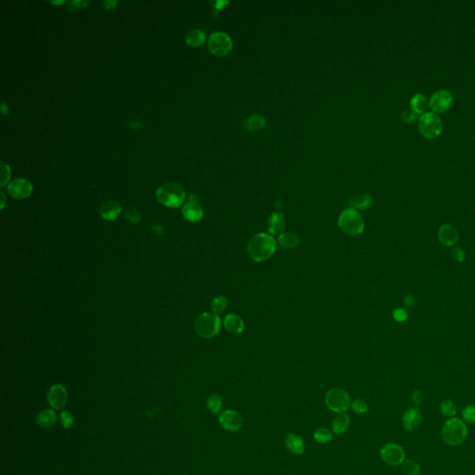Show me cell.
<instances>
[{
  "instance_id": "cell-1",
  "label": "cell",
  "mask_w": 475,
  "mask_h": 475,
  "mask_svg": "<svg viewBox=\"0 0 475 475\" xmlns=\"http://www.w3.org/2000/svg\"><path fill=\"white\" fill-rule=\"evenodd\" d=\"M277 250V242L271 235L259 233L249 241L247 251L255 262H263L270 258Z\"/></svg>"
},
{
  "instance_id": "cell-2",
  "label": "cell",
  "mask_w": 475,
  "mask_h": 475,
  "mask_svg": "<svg viewBox=\"0 0 475 475\" xmlns=\"http://www.w3.org/2000/svg\"><path fill=\"white\" fill-rule=\"evenodd\" d=\"M155 194L158 202L170 208L179 207L186 198V192L184 188L180 184L176 182L166 183L162 185L156 191Z\"/></svg>"
},
{
  "instance_id": "cell-3",
  "label": "cell",
  "mask_w": 475,
  "mask_h": 475,
  "mask_svg": "<svg viewBox=\"0 0 475 475\" xmlns=\"http://www.w3.org/2000/svg\"><path fill=\"white\" fill-rule=\"evenodd\" d=\"M468 429L463 421L458 418H451L442 429V437L445 444L452 446L461 445L467 438Z\"/></svg>"
},
{
  "instance_id": "cell-4",
  "label": "cell",
  "mask_w": 475,
  "mask_h": 475,
  "mask_svg": "<svg viewBox=\"0 0 475 475\" xmlns=\"http://www.w3.org/2000/svg\"><path fill=\"white\" fill-rule=\"evenodd\" d=\"M221 328L220 317L214 313L205 312L197 317L194 323L196 334L204 339H210L219 333Z\"/></svg>"
},
{
  "instance_id": "cell-5",
  "label": "cell",
  "mask_w": 475,
  "mask_h": 475,
  "mask_svg": "<svg viewBox=\"0 0 475 475\" xmlns=\"http://www.w3.org/2000/svg\"><path fill=\"white\" fill-rule=\"evenodd\" d=\"M338 225L348 236H357L364 231V221L361 214L353 208L345 209L338 219Z\"/></svg>"
},
{
  "instance_id": "cell-6",
  "label": "cell",
  "mask_w": 475,
  "mask_h": 475,
  "mask_svg": "<svg viewBox=\"0 0 475 475\" xmlns=\"http://www.w3.org/2000/svg\"><path fill=\"white\" fill-rule=\"evenodd\" d=\"M443 130V122L434 111H426L419 119V131L426 139H435Z\"/></svg>"
},
{
  "instance_id": "cell-7",
  "label": "cell",
  "mask_w": 475,
  "mask_h": 475,
  "mask_svg": "<svg viewBox=\"0 0 475 475\" xmlns=\"http://www.w3.org/2000/svg\"><path fill=\"white\" fill-rule=\"evenodd\" d=\"M328 408L335 413H344L351 406V398L347 392L341 388L330 390L325 397Z\"/></svg>"
},
{
  "instance_id": "cell-8",
  "label": "cell",
  "mask_w": 475,
  "mask_h": 475,
  "mask_svg": "<svg viewBox=\"0 0 475 475\" xmlns=\"http://www.w3.org/2000/svg\"><path fill=\"white\" fill-rule=\"evenodd\" d=\"M233 48L231 37L224 32H214L209 37L208 49L213 55L222 57L228 55Z\"/></svg>"
},
{
  "instance_id": "cell-9",
  "label": "cell",
  "mask_w": 475,
  "mask_h": 475,
  "mask_svg": "<svg viewBox=\"0 0 475 475\" xmlns=\"http://www.w3.org/2000/svg\"><path fill=\"white\" fill-rule=\"evenodd\" d=\"M381 457L388 465H400L404 462L405 453L402 446L394 443H389L382 447Z\"/></svg>"
},
{
  "instance_id": "cell-10",
  "label": "cell",
  "mask_w": 475,
  "mask_h": 475,
  "mask_svg": "<svg viewBox=\"0 0 475 475\" xmlns=\"http://www.w3.org/2000/svg\"><path fill=\"white\" fill-rule=\"evenodd\" d=\"M453 102V97L448 90L442 89L435 92L429 101V107L435 113H441L447 111Z\"/></svg>"
},
{
  "instance_id": "cell-11",
  "label": "cell",
  "mask_w": 475,
  "mask_h": 475,
  "mask_svg": "<svg viewBox=\"0 0 475 475\" xmlns=\"http://www.w3.org/2000/svg\"><path fill=\"white\" fill-rule=\"evenodd\" d=\"M218 422L224 430L232 433L239 431L243 424V417L239 412L232 409H228L222 412L219 416Z\"/></svg>"
},
{
  "instance_id": "cell-12",
  "label": "cell",
  "mask_w": 475,
  "mask_h": 475,
  "mask_svg": "<svg viewBox=\"0 0 475 475\" xmlns=\"http://www.w3.org/2000/svg\"><path fill=\"white\" fill-rule=\"evenodd\" d=\"M33 192L32 183L25 178H17L8 186V193L15 200H22L29 197Z\"/></svg>"
},
{
  "instance_id": "cell-13",
  "label": "cell",
  "mask_w": 475,
  "mask_h": 475,
  "mask_svg": "<svg viewBox=\"0 0 475 475\" xmlns=\"http://www.w3.org/2000/svg\"><path fill=\"white\" fill-rule=\"evenodd\" d=\"M68 400L66 389L61 384H54L48 392V401L54 409H61Z\"/></svg>"
},
{
  "instance_id": "cell-14",
  "label": "cell",
  "mask_w": 475,
  "mask_h": 475,
  "mask_svg": "<svg viewBox=\"0 0 475 475\" xmlns=\"http://www.w3.org/2000/svg\"><path fill=\"white\" fill-rule=\"evenodd\" d=\"M183 216L190 222H198L203 217V209L200 202H187L182 208Z\"/></svg>"
},
{
  "instance_id": "cell-15",
  "label": "cell",
  "mask_w": 475,
  "mask_h": 475,
  "mask_svg": "<svg viewBox=\"0 0 475 475\" xmlns=\"http://www.w3.org/2000/svg\"><path fill=\"white\" fill-rule=\"evenodd\" d=\"M122 212V206L115 201H107L101 204L100 213L101 217L107 221L117 219Z\"/></svg>"
},
{
  "instance_id": "cell-16",
  "label": "cell",
  "mask_w": 475,
  "mask_h": 475,
  "mask_svg": "<svg viewBox=\"0 0 475 475\" xmlns=\"http://www.w3.org/2000/svg\"><path fill=\"white\" fill-rule=\"evenodd\" d=\"M422 421V416L421 411L416 407L408 408L402 418V422L405 428L408 431H414L417 429Z\"/></svg>"
},
{
  "instance_id": "cell-17",
  "label": "cell",
  "mask_w": 475,
  "mask_h": 475,
  "mask_svg": "<svg viewBox=\"0 0 475 475\" xmlns=\"http://www.w3.org/2000/svg\"><path fill=\"white\" fill-rule=\"evenodd\" d=\"M438 238L445 246H454L458 240V233L451 225H443L438 230Z\"/></svg>"
},
{
  "instance_id": "cell-18",
  "label": "cell",
  "mask_w": 475,
  "mask_h": 475,
  "mask_svg": "<svg viewBox=\"0 0 475 475\" xmlns=\"http://www.w3.org/2000/svg\"><path fill=\"white\" fill-rule=\"evenodd\" d=\"M284 442L287 449L294 455H302L304 452L305 446L301 436L294 434H290L286 436Z\"/></svg>"
},
{
  "instance_id": "cell-19",
  "label": "cell",
  "mask_w": 475,
  "mask_h": 475,
  "mask_svg": "<svg viewBox=\"0 0 475 475\" xmlns=\"http://www.w3.org/2000/svg\"><path fill=\"white\" fill-rule=\"evenodd\" d=\"M224 326L229 333L234 334H242L244 330L243 318L238 315L229 314L224 319Z\"/></svg>"
},
{
  "instance_id": "cell-20",
  "label": "cell",
  "mask_w": 475,
  "mask_h": 475,
  "mask_svg": "<svg viewBox=\"0 0 475 475\" xmlns=\"http://www.w3.org/2000/svg\"><path fill=\"white\" fill-rule=\"evenodd\" d=\"M285 226V217L281 212H275L271 213L267 222L268 232L272 235L278 234L283 229Z\"/></svg>"
},
{
  "instance_id": "cell-21",
  "label": "cell",
  "mask_w": 475,
  "mask_h": 475,
  "mask_svg": "<svg viewBox=\"0 0 475 475\" xmlns=\"http://www.w3.org/2000/svg\"><path fill=\"white\" fill-rule=\"evenodd\" d=\"M410 110L417 114H423L429 107V101L423 94L418 93L414 95L409 102Z\"/></svg>"
},
{
  "instance_id": "cell-22",
  "label": "cell",
  "mask_w": 475,
  "mask_h": 475,
  "mask_svg": "<svg viewBox=\"0 0 475 475\" xmlns=\"http://www.w3.org/2000/svg\"><path fill=\"white\" fill-rule=\"evenodd\" d=\"M350 424V417L346 413H339L333 420V431L336 435L345 433Z\"/></svg>"
},
{
  "instance_id": "cell-23",
  "label": "cell",
  "mask_w": 475,
  "mask_h": 475,
  "mask_svg": "<svg viewBox=\"0 0 475 475\" xmlns=\"http://www.w3.org/2000/svg\"><path fill=\"white\" fill-rule=\"evenodd\" d=\"M57 415L52 409H45L36 417V424L41 428H51L56 423Z\"/></svg>"
},
{
  "instance_id": "cell-24",
  "label": "cell",
  "mask_w": 475,
  "mask_h": 475,
  "mask_svg": "<svg viewBox=\"0 0 475 475\" xmlns=\"http://www.w3.org/2000/svg\"><path fill=\"white\" fill-rule=\"evenodd\" d=\"M244 128L249 132H257L265 126V119L258 114H253L248 117L243 123Z\"/></svg>"
},
{
  "instance_id": "cell-25",
  "label": "cell",
  "mask_w": 475,
  "mask_h": 475,
  "mask_svg": "<svg viewBox=\"0 0 475 475\" xmlns=\"http://www.w3.org/2000/svg\"><path fill=\"white\" fill-rule=\"evenodd\" d=\"M206 40V35L201 29H193L190 31L186 35V43L190 47H200Z\"/></svg>"
},
{
  "instance_id": "cell-26",
  "label": "cell",
  "mask_w": 475,
  "mask_h": 475,
  "mask_svg": "<svg viewBox=\"0 0 475 475\" xmlns=\"http://www.w3.org/2000/svg\"><path fill=\"white\" fill-rule=\"evenodd\" d=\"M372 198L368 195V194H365V193H362V194H359L357 196L354 197L352 199V201L350 202V205H351V208L353 209H368L369 208L371 205H372Z\"/></svg>"
},
{
  "instance_id": "cell-27",
  "label": "cell",
  "mask_w": 475,
  "mask_h": 475,
  "mask_svg": "<svg viewBox=\"0 0 475 475\" xmlns=\"http://www.w3.org/2000/svg\"><path fill=\"white\" fill-rule=\"evenodd\" d=\"M278 243L282 248L292 249L299 245L300 239L298 236L293 233H283L279 236Z\"/></svg>"
},
{
  "instance_id": "cell-28",
  "label": "cell",
  "mask_w": 475,
  "mask_h": 475,
  "mask_svg": "<svg viewBox=\"0 0 475 475\" xmlns=\"http://www.w3.org/2000/svg\"><path fill=\"white\" fill-rule=\"evenodd\" d=\"M314 439L319 444H328L333 440V434L327 428H318L313 434Z\"/></svg>"
},
{
  "instance_id": "cell-29",
  "label": "cell",
  "mask_w": 475,
  "mask_h": 475,
  "mask_svg": "<svg viewBox=\"0 0 475 475\" xmlns=\"http://www.w3.org/2000/svg\"><path fill=\"white\" fill-rule=\"evenodd\" d=\"M440 412L444 417L446 418H454L457 414V407L456 405L451 400H444L440 403Z\"/></svg>"
},
{
  "instance_id": "cell-30",
  "label": "cell",
  "mask_w": 475,
  "mask_h": 475,
  "mask_svg": "<svg viewBox=\"0 0 475 475\" xmlns=\"http://www.w3.org/2000/svg\"><path fill=\"white\" fill-rule=\"evenodd\" d=\"M207 407L212 413L217 414L222 407L221 397L217 394H211L207 399Z\"/></svg>"
},
{
  "instance_id": "cell-31",
  "label": "cell",
  "mask_w": 475,
  "mask_h": 475,
  "mask_svg": "<svg viewBox=\"0 0 475 475\" xmlns=\"http://www.w3.org/2000/svg\"><path fill=\"white\" fill-rule=\"evenodd\" d=\"M403 472L405 475H420L422 470L419 463L413 459H407L405 461L403 465Z\"/></svg>"
},
{
  "instance_id": "cell-32",
  "label": "cell",
  "mask_w": 475,
  "mask_h": 475,
  "mask_svg": "<svg viewBox=\"0 0 475 475\" xmlns=\"http://www.w3.org/2000/svg\"><path fill=\"white\" fill-rule=\"evenodd\" d=\"M228 305L227 299L224 296H217L212 300V311L214 313H221L223 312Z\"/></svg>"
},
{
  "instance_id": "cell-33",
  "label": "cell",
  "mask_w": 475,
  "mask_h": 475,
  "mask_svg": "<svg viewBox=\"0 0 475 475\" xmlns=\"http://www.w3.org/2000/svg\"><path fill=\"white\" fill-rule=\"evenodd\" d=\"M351 407L354 413L357 415L365 414L369 410V405L366 403V401L362 399H356L353 401L351 404Z\"/></svg>"
},
{
  "instance_id": "cell-34",
  "label": "cell",
  "mask_w": 475,
  "mask_h": 475,
  "mask_svg": "<svg viewBox=\"0 0 475 475\" xmlns=\"http://www.w3.org/2000/svg\"><path fill=\"white\" fill-rule=\"evenodd\" d=\"M11 172L10 166L5 162H1V173H0V185L5 186L10 180Z\"/></svg>"
},
{
  "instance_id": "cell-35",
  "label": "cell",
  "mask_w": 475,
  "mask_h": 475,
  "mask_svg": "<svg viewBox=\"0 0 475 475\" xmlns=\"http://www.w3.org/2000/svg\"><path fill=\"white\" fill-rule=\"evenodd\" d=\"M125 217L133 223H138L141 219V213L136 208L130 206L125 211Z\"/></svg>"
},
{
  "instance_id": "cell-36",
  "label": "cell",
  "mask_w": 475,
  "mask_h": 475,
  "mask_svg": "<svg viewBox=\"0 0 475 475\" xmlns=\"http://www.w3.org/2000/svg\"><path fill=\"white\" fill-rule=\"evenodd\" d=\"M462 417L468 423H475V405H467L462 411Z\"/></svg>"
},
{
  "instance_id": "cell-37",
  "label": "cell",
  "mask_w": 475,
  "mask_h": 475,
  "mask_svg": "<svg viewBox=\"0 0 475 475\" xmlns=\"http://www.w3.org/2000/svg\"><path fill=\"white\" fill-rule=\"evenodd\" d=\"M61 422L64 429H66V430L71 429L72 425H73V422H74V419H73V416L71 412H69L67 410L62 411L61 413Z\"/></svg>"
},
{
  "instance_id": "cell-38",
  "label": "cell",
  "mask_w": 475,
  "mask_h": 475,
  "mask_svg": "<svg viewBox=\"0 0 475 475\" xmlns=\"http://www.w3.org/2000/svg\"><path fill=\"white\" fill-rule=\"evenodd\" d=\"M418 114L415 113L414 111L410 109L405 110L401 114V119L407 123H413L417 120Z\"/></svg>"
},
{
  "instance_id": "cell-39",
  "label": "cell",
  "mask_w": 475,
  "mask_h": 475,
  "mask_svg": "<svg viewBox=\"0 0 475 475\" xmlns=\"http://www.w3.org/2000/svg\"><path fill=\"white\" fill-rule=\"evenodd\" d=\"M452 255H453V257L455 258L456 260L458 261V262H462L465 259V253L459 247H456V248H454L452 250Z\"/></svg>"
},
{
  "instance_id": "cell-40",
  "label": "cell",
  "mask_w": 475,
  "mask_h": 475,
  "mask_svg": "<svg viewBox=\"0 0 475 475\" xmlns=\"http://www.w3.org/2000/svg\"><path fill=\"white\" fill-rule=\"evenodd\" d=\"M394 317L395 320H397L399 322H403L407 318V313L405 311L404 309L398 308V309L394 310Z\"/></svg>"
},
{
  "instance_id": "cell-41",
  "label": "cell",
  "mask_w": 475,
  "mask_h": 475,
  "mask_svg": "<svg viewBox=\"0 0 475 475\" xmlns=\"http://www.w3.org/2000/svg\"><path fill=\"white\" fill-rule=\"evenodd\" d=\"M412 401L417 405L422 404L423 402V394H422V393L421 391H419V390L414 391L413 394H412Z\"/></svg>"
},
{
  "instance_id": "cell-42",
  "label": "cell",
  "mask_w": 475,
  "mask_h": 475,
  "mask_svg": "<svg viewBox=\"0 0 475 475\" xmlns=\"http://www.w3.org/2000/svg\"><path fill=\"white\" fill-rule=\"evenodd\" d=\"M229 3V1H211V4L217 10H221Z\"/></svg>"
},
{
  "instance_id": "cell-43",
  "label": "cell",
  "mask_w": 475,
  "mask_h": 475,
  "mask_svg": "<svg viewBox=\"0 0 475 475\" xmlns=\"http://www.w3.org/2000/svg\"><path fill=\"white\" fill-rule=\"evenodd\" d=\"M104 5H105L106 9L114 8L117 5V1H106V2H104Z\"/></svg>"
},
{
  "instance_id": "cell-44",
  "label": "cell",
  "mask_w": 475,
  "mask_h": 475,
  "mask_svg": "<svg viewBox=\"0 0 475 475\" xmlns=\"http://www.w3.org/2000/svg\"><path fill=\"white\" fill-rule=\"evenodd\" d=\"M414 303V298L412 296H407L405 299V304L406 306H410L412 303Z\"/></svg>"
},
{
  "instance_id": "cell-45",
  "label": "cell",
  "mask_w": 475,
  "mask_h": 475,
  "mask_svg": "<svg viewBox=\"0 0 475 475\" xmlns=\"http://www.w3.org/2000/svg\"><path fill=\"white\" fill-rule=\"evenodd\" d=\"M0 194H1V198H2V205H1V209H3V208H4V206H5V202H5V194H4V192H0Z\"/></svg>"
}]
</instances>
